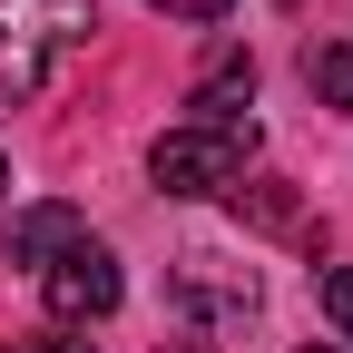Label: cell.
Returning <instances> with one entry per match:
<instances>
[{
    "label": "cell",
    "instance_id": "10",
    "mask_svg": "<svg viewBox=\"0 0 353 353\" xmlns=\"http://www.w3.org/2000/svg\"><path fill=\"white\" fill-rule=\"evenodd\" d=\"M157 353H206V343H157Z\"/></svg>",
    "mask_w": 353,
    "mask_h": 353
},
{
    "label": "cell",
    "instance_id": "7",
    "mask_svg": "<svg viewBox=\"0 0 353 353\" xmlns=\"http://www.w3.org/2000/svg\"><path fill=\"white\" fill-rule=\"evenodd\" d=\"M314 294H324V314H334V334L353 343V265H314Z\"/></svg>",
    "mask_w": 353,
    "mask_h": 353
},
{
    "label": "cell",
    "instance_id": "12",
    "mask_svg": "<svg viewBox=\"0 0 353 353\" xmlns=\"http://www.w3.org/2000/svg\"><path fill=\"white\" fill-rule=\"evenodd\" d=\"M304 353H334V343H304Z\"/></svg>",
    "mask_w": 353,
    "mask_h": 353
},
{
    "label": "cell",
    "instance_id": "4",
    "mask_svg": "<svg viewBox=\"0 0 353 353\" xmlns=\"http://www.w3.org/2000/svg\"><path fill=\"white\" fill-rule=\"evenodd\" d=\"M69 245H88V216L79 206H20L10 226H0V265H30V275L59 265Z\"/></svg>",
    "mask_w": 353,
    "mask_h": 353
},
{
    "label": "cell",
    "instance_id": "8",
    "mask_svg": "<svg viewBox=\"0 0 353 353\" xmlns=\"http://www.w3.org/2000/svg\"><path fill=\"white\" fill-rule=\"evenodd\" d=\"M10 353H99V343H79V334H20Z\"/></svg>",
    "mask_w": 353,
    "mask_h": 353
},
{
    "label": "cell",
    "instance_id": "9",
    "mask_svg": "<svg viewBox=\"0 0 353 353\" xmlns=\"http://www.w3.org/2000/svg\"><path fill=\"white\" fill-rule=\"evenodd\" d=\"M157 10H167V20H226L236 0H157Z\"/></svg>",
    "mask_w": 353,
    "mask_h": 353
},
{
    "label": "cell",
    "instance_id": "2",
    "mask_svg": "<svg viewBox=\"0 0 353 353\" xmlns=\"http://www.w3.org/2000/svg\"><path fill=\"white\" fill-rule=\"evenodd\" d=\"M245 157H255V118H187L148 148V176L167 196H216L245 176Z\"/></svg>",
    "mask_w": 353,
    "mask_h": 353
},
{
    "label": "cell",
    "instance_id": "11",
    "mask_svg": "<svg viewBox=\"0 0 353 353\" xmlns=\"http://www.w3.org/2000/svg\"><path fill=\"white\" fill-rule=\"evenodd\" d=\"M0 187H10V157H0Z\"/></svg>",
    "mask_w": 353,
    "mask_h": 353
},
{
    "label": "cell",
    "instance_id": "3",
    "mask_svg": "<svg viewBox=\"0 0 353 353\" xmlns=\"http://www.w3.org/2000/svg\"><path fill=\"white\" fill-rule=\"evenodd\" d=\"M118 294H128V275H118V255L88 236V245H69L59 265H39V304H50L59 324H99V314H118Z\"/></svg>",
    "mask_w": 353,
    "mask_h": 353
},
{
    "label": "cell",
    "instance_id": "6",
    "mask_svg": "<svg viewBox=\"0 0 353 353\" xmlns=\"http://www.w3.org/2000/svg\"><path fill=\"white\" fill-rule=\"evenodd\" d=\"M304 88H314L324 108H353V50H343V39H324V50L304 59Z\"/></svg>",
    "mask_w": 353,
    "mask_h": 353
},
{
    "label": "cell",
    "instance_id": "5",
    "mask_svg": "<svg viewBox=\"0 0 353 353\" xmlns=\"http://www.w3.org/2000/svg\"><path fill=\"white\" fill-rule=\"evenodd\" d=\"M176 304H187V314H255V275H206V255H187Z\"/></svg>",
    "mask_w": 353,
    "mask_h": 353
},
{
    "label": "cell",
    "instance_id": "1",
    "mask_svg": "<svg viewBox=\"0 0 353 353\" xmlns=\"http://www.w3.org/2000/svg\"><path fill=\"white\" fill-rule=\"evenodd\" d=\"M88 30H99V0H0V99L30 108Z\"/></svg>",
    "mask_w": 353,
    "mask_h": 353
}]
</instances>
